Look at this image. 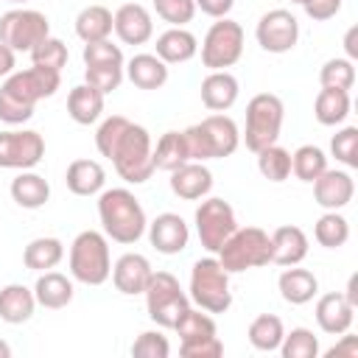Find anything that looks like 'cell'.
<instances>
[{"mask_svg": "<svg viewBox=\"0 0 358 358\" xmlns=\"http://www.w3.org/2000/svg\"><path fill=\"white\" fill-rule=\"evenodd\" d=\"M123 64H98V67H84V84L98 90L101 95H109L120 87L123 81Z\"/></svg>", "mask_w": 358, "mask_h": 358, "instance_id": "7bdbcfd3", "label": "cell"}, {"mask_svg": "<svg viewBox=\"0 0 358 358\" xmlns=\"http://www.w3.org/2000/svg\"><path fill=\"white\" fill-rule=\"evenodd\" d=\"M296 6H302V11L313 20V22H324V20H333L338 11H341V3L344 0H294Z\"/></svg>", "mask_w": 358, "mask_h": 358, "instance_id": "681fc988", "label": "cell"}, {"mask_svg": "<svg viewBox=\"0 0 358 358\" xmlns=\"http://www.w3.org/2000/svg\"><path fill=\"white\" fill-rule=\"evenodd\" d=\"M218 263L229 274L260 268L271 263V235L260 227H238L215 252Z\"/></svg>", "mask_w": 358, "mask_h": 358, "instance_id": "5b68a950", "label": "cell"}, {"mask_svg": "<svg viewBox=\"0 0 358 358\" xmlns=\"http://www.w3.org/2000/svg\"><path fill=\"white\" fill-rule=\"evenodd\" d=\"M277 288L280 296L288 305H308L316 294H319V280L313 271L308 268H296V266H285L282 274L277 277Z\"/></svg>", "mask_w": 358, "mask_h": 358, "instance_id": "484cf974", "label": "cell"}, {"mask_svg": "<svg viewBox=\"0 0 358 358\" xmlns=\"http://www.w3.org/2000/svg\"><path fill=\"white\" fill-rule=\"evenodd\" d=\"M179 355H185V358H218V355H224V344L218 336H210L201 341L179 344Z\"/></svg>", "mask_w": 358, "mask_h": 358, "instance_id": "c3c4849f", "label": "cell"}, {"mask_svg": "<svg viewBox=\"0 0 358 358\" xmlns=\"http://www.w3.org/2000/svg\"><path fill=\"white\" fill-rule=\"evenodd\" d=\"M257 171L263 173V179L280 185L291 176V154L282 145H266L257 151Z\"/></svg>", "mask_w": 358, "mask_h": 358, "instance_id": "f35d334b", "label": "cell"}, {"mask_svg": "<svg viewBox=\"0 0 358 358\" xmlns=\"http://www.w3.org/2000/svg\"><path fill=\"white\" fill-rule=\"evenodd\" d=\"M310 185H313V199H316V204L322 210H341L355 196V182H352V176L347 171L327 168Z\"/></svg>", "mask_w": 358, "mask_h": 358, "instance_id": "e0dca14e", "label": "cell"}, {"mask_svg": "<svg viewBox=\"0 0 358 358\" xmlns=\"http://www.w3.org/2000/svg\"><path fill=\"white\" fill-rule=\"evenodd\" d=\"M324 355L327 358H358V336H350V330L341 333V341L330 347Z\"/></svg>", "mask_w": 358, "mask_h": 358, "instance_id": "f907efd6", "label": "cell"}, {"mask_svg": "<svg viewBox=\"0 0 358 358\" xmlns=\"http://www.w3.org/2000/svg\"><path fill=\"white\" fill-rule=\"evenodd\" d=\"M280 352H282V358H316L319 355V338L308 327H294L291 333L282 336Z\"/></svg>", "mask_w": 358, "mask_h": 358, "instance_id": "ab89813d", "label": "cell"}, {"mask_svg": "<svg viewBox=\"0 0 358 358\" xmlns=\"http://www.w3.org/2000/svg\"><path fill=\"white\" fill-rule=\"evenodd\" d=\"M145 310L148 319L165 330H173L179 316L190 308V296L182 291L179 280L171 271H154L145 285Z\"/></svg>", "mask_w": 358, "mask_h": 358, "instance_id": "9c48e42d", "label": "cell"}, {"mask_svg": "<svg viewBox=\"0 0 358 358\" xmlns=\"http://www.w3.org/2000/svg\"><path fill=\"white\" fill-rule=\"evenodd\" d=\"M126 78L137 87V90H159L168 81V64L157 56V53H137L129 59V64L123 67Z\"/></svg>", "mask_w": 358, "mask_h": 358, "instance_id": "d4e9b609", "label": "cell"}, {"mask_svg": "<svg viewBox=\"0 0 358 358\" xmlns=\"http://www.w3.org/2000/svg\"><path fill=\"white\" fill-rule=\"evenodd\" d=\"M112 31L123 45H145L154 36V20L151 11L140 3H123L112 14Z\"/></svg>", "mask_w": 358, "mask_h": 358, "instance_id": "2e32d148", "label": "cell"}, {"mask_svg": "<svg viewBox=\"0 0 358 358\" xmlns=\"http://www.w3.org/2000/svg\"><path fill=\"white\" fill-rule=\"evenodd\" d=\"M59 87H62L59 70L39 64L28 70H14L0 84V120L8 126H22L25 120L34 117V106L42 98L56 95Z\"/></svg>", "mask_w": 358, "mask_h": 358, "instance_id": "7a4b0ae2", "label": "cell"}, {"mask_svg": "<svg viewBox=\"0 0 358 358\" xmlns=\"http://www.w3.org/2000/svg\"><path fill=\"white\" fill-rule=\"evenodd\" d=\"M355 322V308L347 302V296L341 291H330L322 294L316 302V324L322 327V333L327 336H341L352 327Z\"/></svg>", "mask_w": 358, "mask_h": 358, "instance_id": "d6986e66", "label": "cell"}, {"mask_svg": "<svg viewBox=\"0 0 358 358\" xmlns=\"http://www.w3.org/2000/svg\"><path fill=\"white\" fill-rule=\"evenodd\" d=\"M313 238L324 249H338L350 241V221L338 210H324L313 224Z\"/></svg>", "mask_w": 358, "mask_h": 358, "instance_id": "d590c367", "label": "cell"}, {"mask_svg": "<svg viewBox=\"0 0 358 358\" xmlns=\"http://www.w3.org/2000/svg\"><path fill=\"white\" fill-rule=\"evenodd\" d=\"M103 98H106V95H101L98 90H92L90 84H78V87H73L70 95H67V115H70L78 126H90V123H95V120L101 117V112H103Z\"/></svg>", "mask_w": 358, "mask_h": 358, "instance_id": "f546056e", "label": "cell"}, {"mask_svg": "<svg viewBox=\"0 0 358 358\" xmlns=\"http://www.w3.org/2000/svg\"><path fill=\"white\" fill-rule=\"evenodd\" d=\"M171 190L185 201H199L213 190V173L204 162L190 159L176 171H171Z\"/></svg>", "mask_w": 358, "mask_h": 358, "instance_id": "ffe728a7", "label": "cell"}, {"mask_svg": "<svg viewBox=\"0 0 358 358\" xmlns=\"http://www.w3.org/2000/svg\"><path fill=\"white\" fill-rule=\"evenodd\" d=\"M70 274L84 285H103L112 274L109 238L95 229H84L70 243Z\"/></svg>", "mask_w": 358, "mask_h": 358, "instance_id": "8992f818", "label": "cell"}, {"mask_svg": "<svg viewBox=\"0 0 358 358\" xmlns=\"http://www.w3.org/2000/svg\"><path fill=\"white\" fill-rule=\"evenodd\" d=\"M193 221H196V235H199L201 246L207 252H213V255L238 229V218H235L232 204L224 201V199H218V196H210V199L204 196V201L196 207Z\"/></svg>", "mask_w": 358, "mask_h": 358, "instance_id": "7c38bea8", "label": "cell"}, {"mask_svg": "<svg viewBox=\"0 0 358 358\" xmlns=\"http://www.w3.org/2000/svg\"><path fill=\"white\" fill-rule=\"evenodd\" d=\"M8 3H28V0H8Z\"/></svg>", "mask_w": 358, "mask_h": 358, "instance_id": "6f0895ef", "label": "cell"}, {"mask_svg": "<svg viewBox=\"0 0 358 358\" xmlns=\"http://www.w3.org/2000/svg\"><path fill=\"white\" fill-rule=\"evenodd\" d=\"M199 53V39L187 28H168L157 36V56L165 64H182L190 62Z\"/></svg>", "mask_w": 358, "mask_h": 358, "instance_id": "83f0119b", "label": "cell"}, {"mask_svg": "<svg viewBox=\"0 0 358 358\" xmlns=\"http://www.w3.org/2000/svg\"><path fill=\"white\" fill-rule=\"evenodd\" d=\"M11 199L22 207V210H39L48 204L50 199V185L45 176L34 173V171H20L11 179Z\"/></svg>", "mask_w": 358, "mask_h": 358, "instance_id": "f1b7e54d", "label": "cell"}, {"mask_svg": "<svg viewBox=\"0 0 358 358\" xmlns=\"http://www.w3.org/2000/svg\"><path fill=\"white\" fill-rule=\"evenodd\" d=\"M341 294L347 296V302H350L352 308H358V277H355V274L347 280V288H344Z\"/></svg>", "mask_w": 358, "mask_h": 358, "instance_id": "db71d44e", "label": "cell"}, {"mask_svg": "<svg viewBox=\"0 0 358 358\" xmlns=\"http://www.w3.org/2000/svg\"><path fill=\"white\" fill-rule=\"evenodd\" d=\"M355 34L358 28H350L344 36V48H347V59H358V45H355Z\"/></svg>", "mask_w": 358, "mask_h": 358, "instance_id": "11a10c76", "label": "cell"}, {"mask_svg": "<svg viewBox=\"0 0 358 358\" xmlns=\"http://www.w3.org/2000/svg\"><path fill=\"white\" fill-rule=\"evenodd\" d=\"M176 336H179V344H190V341H201V338H210V336H218L215 330V319L207 313V310H196V308H187L179 322L173 324Z\"/></svg>", "mask_w": 358, "mask_h": 358, "instance_id": "8d00e7d4", "label": "cell"}, {"mask_svg": "<svg viewBox=\"0 0 358 358\" xmlns=\"http://www.w3.org/2000/svg\"><path fill=\"white\" fill-rule=\"evenodd\" d=\"M62 257H64V243L59 238H50V235L34 238L22 252V263L31 271H50L62 263Z\"/></svg>", "mask_w": 358, "mask_h": 358, "instance_id": "836d02e7", "label": "cell"}, {"mask_svg": "<svg viewBox=\"0 0 358 358\" xmlns=\"http://www.w3.org/2000/svg\"><path fill=\"white\" fill-rule=\"evenodd\" d=\"M185 143H187L190 159H196V162L224 159V157L235 154V148L241 145V131L229 115L215 112V115H207L201 123L187 126Z\"/></svg>", "mask_w": 358, "mask_h": 358, "instance_id": "277c9868", "label": "cell"}, {"mask_svg": "<svg viewBox=\"0 0 358 358\" xmlns=\"http://www.w3.org/2000/svg\"><path fill=\"white\" fill-rule=\"evenodd\" d=\"M67 190L76 196H95L106 185V171L98 159H73L64 173Z\"/></svg>", "mask_w": 358, "mask_h": 358, "instance_id": "4316f807", "label": "cell"}, {"mask_svg": "<svg viewBox=\"0 0 358 358\" xmlns=\"http://www.w3.org/2000/svg\"><path fill=\"white\" fill-rule=\"evenodd\" d=\"M151 157H154V168H157V171H168V173L176 171L179 165L190 162V151H187V143H185V131H165V134L157 140Z\"/></svg>", "mask_w": 358, "mask_h": 358, "instance_id": "1f68e13d", "label": "cell"}, {"mask_svg": "<svg viewBox=\"0 0 358 358\" xmlns=\"http://www.w3.org/2000/svg\"><path fill=\"white\" fill-rule=\"evenodd\" d=\"M76 34H78V39L84 45L109 39V34H112V11L106 6H98V3L81 8L78 17H76Z\"/></svg>", "mask_w": 358, "mask_h": 358, "instance_id": "d6a6232c", "label": "cell"}, {"mask_svg": "<svg viewBox=\"0 0 358 358\" xmlns=\"http://www.w3.org/2000/svg\"><path fill=\"white\" fill-rule=\"evenodd\" d=\"M327 171V154L319 148V145H299L294 154H291V173L299 179V182H313L319 173Z\"/></svg>", "mask_w": 358, "mask_h": 358, "instance_id": "74e56055", "label": "cell"}, {"mask_svg": "<svg viewBox=\"0 0 358 358\" xmlns=\"http://www.w3.org/2000/svg\"><path fill=\"white\" fill-rule=\"evenodd\" d=\"M45 157V137L34 129H8L0 131V168L31 171Z\"/></svg>", "mask_w": 358, "mask_h": 358, "instance_id": "4fadbf2b", "label": "cell"}, {"mask_svg": "<svg viewBox=\"0 0 358 358\" xmlns=\"http://www.w3.org/2000/svg\"><path fill=\"white\" fill-rule=\"evenodd\" d=\"M151 274H154V268H151V263H148L145 255H140V252H126V255H120V257L115 260L109 277H112V282H115V288H117L120 294L137 296V294L145 291Z\"/></svg>", "mask_w": 358, "mask_h": 358, "instance_id": "ac0fdd59", "label": "cell"}, {"mask_svg": "<svg viewBox=\"0 0 358 358\" xmlns=\"http://www.w3.org/2000/svg\"><path fill=\"white\" fill-rule=\"evenodd\" d=\"M81 59L87 67H98V64H123V50L120 45H112L109 39L101 42H87L81 50Z\"/></svg>", "mask_w": 358, "mask_h": 358, "instance_id": "bcb514c9", "label": "cell"}, {"mask_svg": "<svg viewBox=\"0 0 358 358\" xmlns=\"http://www.w3.org/2000/svg\"><path fill=\"white\" fill-rule=\"evenodd\" d=\"M243 56V28L241 22L221 17L201 39V64L207 70H227Z\"/></svg>", "mask_w": 358, "mask_h": 358, "instance_id": "30bf717a", "label": "cell"}, {"mask_svg": "<svg viewBox=\"0 0 358 358\" xmlns=\"http://www.w3.org/2000/svg\"><path fill=\"white\" fill-rule=\"evenodd\" d=\"M193 3H196V8H201L207 17H215V20L227 17V14L232 11V6H235V0H193Z\"/></svg>", "mask_w": 358, "mask_h": 358, "instance_id": "816d5d0a", "label": "cell"}, {"mask_svg": "<svg viewBox=\"0 0 358 358\" xmlns=\"http://www.w3.org/2000/svg\"><path fill=\"white\" fill-rule=\"evenodd\" d=\"M34 310H36L34 288L22 282H8L0 288V319L6 324H22L34 316Z\"/></svg>", "mask_w": 358, "mask_h": 358, "instance_id": "cb8c5ba5", "label": "cell"}, {"mask_svg": "<svg viewBox=\"0 0 358 358\" xmlns=\"http://www.w3.org/2000/svg\"><path fill=\"white\" fill-rule=\"evenodd\" d=\"M14 67H17V53H14L8 45H3V42H0V78L11 76V73H14Z\"/></svg>", "mask_w": 358, "mask_h": 358, "instance_id": "f5cc1de1", "label": "cell"}, {"mask_svg": "<svg viewBox=\"0 0 358 358\" xmlns=\"http://www.w3.org/2000/svg\"><path fill=\"white\" fill-rule=\"evenodd\" d=\"M98 218L103 227V235L115 243L131 246L145 235L148 218L137 196L126 187H109L98 196Z\"/></svg>", "mask_w": 358, "mask_h": 358, "instance_id": "3957f363", "label": "cell"}, {"mask_svg": "<svg viewBox=\"0 0 358 358\" xmlns=\"http://www.w3.org/2000/svg\"><path fill=\"white\" fill-rule=\"evenodd\" d=\"M0 358H11V347L3 338H0Z\"/></svg>", "mask_w": 358, "mask_h": 358, "instance_id": "9f6ffc18", "label": "cell"}, {"mask_svg": "<svg viewBox=\"0 0 358 358\" xmlns=\"http://www.w3.org/2000/svg\"><path fill=\"white\" fill-rule=\"evenodd\" d=\"M330 154L336 157V162L347 168H358V129L344 126L341 131H336L330 140Z\"/></svg>", "mask_w": 358, "mask_h": 358, "instance_id": "f6af8a7d", "label": "cell"}, {"mask_svg": "<svg viewBox=\"0 0 358 358\" xmlns=\"http://www.w3.org/2000/svg\"><path fill=\"white\" fill-rule=\"evenodd\" d=\"M350 115V92L347 90H333L322 87L316 101H313V117L322 126H338Z\"/></svg>", "mask_w": 358, "mask_h": 358, "instance_id": "4dcf8cb0", "label": "cell"}, {"mask_svg": "<svg viewBox=\"0 0 358 358\" xmlns=\"http://www.w3.org/2000/svg\"><path fill=\"white\" fill-rule=\"evenodd\" d=\"M285 106L274 92H257L246 103V129H243V143L249 151H260L266 145H274L282 129Z\"/></svg>", "mask_w": 358, "mask_h": 358, "instance_id": "ba28073f", "label": "cell"}, {"mask_svg": "<svg viewBox=\"0 0 358 358\" xmlns=\"http://www.w3.org/2000/svg\"><path fill=\"white\" fill-rule=\"evenodd\" d=\"M255 36L266 53H288L299 42V22L288 8H271L257 20Z\"/></svg>", "mask_w": 358, "mask_h": 358, "instance_id": "5bb4252c", "label": "cell"}, {"mask_svg": "<svg viewBox=\"0 0 358 358\" xmlns=\"http://www.w3.org/2000/svg\"><path fill=\"white\" fill-rule=\"evenodd\" d=\"M45 36H50V22L36 8H11L0 17V42L14 53H31Z\"/></svg>", "mask_w": 358, "mask_h": 358, "instance_id": "8fae6325", "label": "cell"}, {"mask_svg": "<svg viewBox=\"0 0 358 358\" xmlns=\"http://www.w3.org/2000/svg\"><path fill=\"white\" fill-rule=\"evenodd\" d=\"M190 299L207 313H227L232 305L229 271L218 263V257H201L190 268Z\"/></svg>", "mask_w": 358, "mask_h": 358, "instance_id": "52a82bcc", "label": "cell"}, {"mask_svg": "<svg viewBox=\"0 0 358 358\" xmlns=\"http://www.w3.org/2000/svg\"><path fill=\"white\" fill-rule=\"evenodd\" d=\"M154 11L162 22H168L171 28H185L193 17H196V3L193 0H151Z\"/></svg>", "mask_w": 358, "mask_h": 358, "instance_id": "ee69618b", "label": "cell"}, {"mask_svg": "<svg viewBox=\"0 0 358 358\" xmlns=\"http://www.w3.org/2000/svg\"><path fill=\"white\" fill-rule=\"evenodd\" d=\"M319 81L322 87H333V90H352L355 87V64L352 59H327L319 70Z\"/></svg>", "mask_w": 358, "mask_h": 358, "instance_id": "60d3db41", "label": "cell"}, {"mask_svg": "<svg viewBox=\"0 0 358 358\" xmlns=\"http://www.w3.org/2000/svg\"><path fill=\"white\" fill-rule=\"evenodd\" d=\"M131 355L134 358H168L171 355V344L159 330H145V333H140L134 338Z\"/></svg>", "mask_w": 358, "mask_h": 358, "instance_id": "7dc6e473", "label": "cell"}, {"mask_svg": "<svg viewBox=\"0 0 358 358\" xmlns=\"http://www.w3.org/2000/svg\"><path fill=\"white\" fill-rule=\"evenodd\" d=\"M241 84L229 70H210V76L201 81V103L210 112H227L238 101Z\"/></svg>", "mask_w": 358, "mask_h": 358, "instance_id": "7402d4cb", "label": "cell"}, {"mask_svg": "<svg viewBox=\"0 0 358 358\" xmlns=\"http://www.w3.org/2000/svg\"><path fill=\"white\" fill-rule=\"evenodd\" d=\"M246 336H249V344H252L255 350H260V352H274V350H280V344H282L285 324H282V319L274 316V313H260V316L252 319Z\"/></svg>", "mask_w": 358, "mask_h": 358, "instance_id": "e575fe53", "label": "cell"}, {"mask_svg": "<svg viewBox=\"0 0 358 358\" xmlns=\"http://www.w3.org/2000/svg\"><path fill=\"white\" fill-rule=\"evenodd\" d=\"M70 53H67V45L56 36H45L34 50H31V62L39 64V67H50V70H59L67 64Z\"/></svg>", "mask_w": 358, "mask_h": 358, "instance_id": "b9f144b4", "label": "cell"}, {"mask_svg": "<svg viewBox=\"0 0 358 358\" xmlns=\"http://www.w3.org/2000/svg\"><path fill=\"white\" fill-rule=\"evenodd\" d=\"M95 148L101 157L112 159L117 176L129 185H143L151 179L154 168V145L145 126L131 123L123 115H109L95 131Z\"/></svg>", "mask_w": 358, "mask_h": 358, "instance_id": "6da1fadb", "label": "cell"}, {"mask_svg": "<svg viewBox=\"0 0 358 358\" xmlns=\"http://www.w3.org/2000/svg\"><path fill=\"white\" fill-rule=\"evenodd\" d=\"M73 280L64 277L62 271H39L36 282H34V296H36V305L48 308V310H59V308H67L73 302Z\"/></svg>", "mask_w": 358, "mask_h": 358, "instance_id": "603a6c76", "label": "cell"}, {"mask_svg": "<svg viewBox=\"0 0 358 358\" xmlns=\"http://www.w3.org/2000/svg\"><path fill=\"white\" fill-rule=\"evenodd\" d=\"M148 241L159 255H179L187 249L190 227L179 213H159L148 227Z\"/></svg>", "mask_w": 358, "mask_h": 358, "instance_id": "9a60e30c", "label": "cell"}, {"mask_svg": "<svg viewBox=\"0 0 358 358\" xmlns=\"http://www.w3.org/2000/svg\"><path fill=\"white\" fill-rule=\"evenodd\" d=\"M308 235L305 229L294 227V224H285V227H277L271 232V263L277 266H299L305 257H308Z\"/></svg>", "mask_w": 358, "mask_h": 358, "instance_id": "44dd1931", "label": "cell"}]
</instances>
